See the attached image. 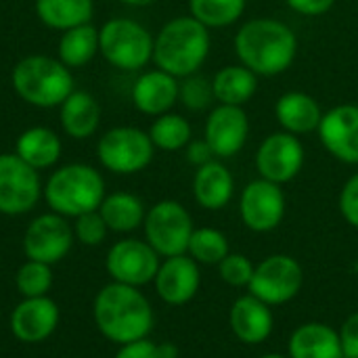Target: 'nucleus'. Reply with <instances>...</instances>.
Returning a JSON list of instances; mask_svg holds the SVG:
<instances>
[{
  "mask_svg": "<svg viewBox=\"0 0 358 358\" xmlns=\"http://www.w3.org/2000/svg\"><path fill=\"white\" fill-rule=\"evenodd\" d=\"M143 229L145 241L162 258L187 254L191 235L195 231L189 210L174 199H164L149 208Z\"/></svg>",
  "mask_w": 358,
  "mask_h": 358,
  "instance_id": "obj_8",
  "label": "nucleus"
},
{
  "mask_svg": "<svg viewBox=\"0 0 358 358\" xmlns=\"http://www.w3.org/2000/svg\"><path fill=\"white\" fill-rule=\"evenodd\" d=\"M113 358H159V355H157V344L151 342L149 338H143L130 344H122Z\"/></svg>",
  "mask_w": 358,
  "mask_h": 358,
  "instance_id": "obj_39",
  "label": "nucleus"
},
{
  "mask_svg": "<svg viewBox=\"0 0 358 358\" xmlns=\"http://www.w3.org/2000/svg\"><path fill=\"white\" fill-rule=\"evenodd\" d=\"M151 31L128 17H113L99 29V52L115 69L138 71L153 61Z\"/></svg>",
  "mask_w": 358,
  "mask_h": 358,
  "instance_id": "obj_6",
  "label": "nucleus"
},
{
  "mask_svg": "<svg viewBox=\"0 0 358 358\" xmlns=\"http://www.w3.org/2000/svg\"><path fill=\"white\" fill-rule=\"evenodd\" d=\"M340 340H342L344 358H358V313L350 315L344 321L340 329Z\"/></svg>",
  "mask_w": 358,
  "mask_h": 358,
  "instance_id": "obj_38",
  "label": "nucleus"
},
{
  "mask_svg": "<svg viewBox=\"0 0 358 358\" xmlns=\"http://www.w3.org/2000/svg\"><path fill=\"white\" fill-rule=\"evenodd\" d=\"M229 323L239 342L256 346L271 338L275 327V315L268 304H264L252 294H245L237 298L231 306Z\"/></svg>",
  "mask_w": 358,
  "mask_h": 358,
  "instance_id": "obj_20",
  "label": "nucleus"
},
{
  "mask_svg": "<svg viewBox=\"0 0 358 358\" xmlns=\"http://www.w3.org/2000/svg\"><path fill=\"white\" fill-rule=\"evenodd\" d=\"M210 55V29L195 17L170 19L153 42V63L174 78L197 73Z\"/></svg>",
  "mask_w": 358,
  "mask_h": 358,
  "instance_id": "obj_3",
  "label": "nucleus"
},
{
  "mask_svg": "<svg viewBox=\"0 0 358 358\" xmlns=\"http://www.w3.org/2000/svg\"><path fill=\"white\" fill-rule=\"evenodd\" d=\"M250 136V120L243 107L218 105L206 120V143L216 157L237 155Z\"/></svg>",
  "mask_w": 358,
  "mask_h": 358,
  "instance_id": "obj_17",
  "label": "nucleus"
},
{
  "mask_svg": "<svg viewBox=\"0 0 358 358\" xmlns=\"http://www.w3.org/2000/svg\"><path fill=\"white\" fill-rule=\"evenodd\" d=\"M304 285V268L287 254H273L256 268L248 285L250 294L268 306H283L292 302Z\"/></svg>",
  "mask_w": 358,
  "mask_h": 358,
  "instance_id": "obj_9",
  "label": "nucleus"
},
{
  "mask_svg": "<svg viewBox=\"0 0 358 358\" xmlns=\"http://www.w3.org/2000/svg\"><path fill=\"white\" fill-rule=\"evenodd\" d=\"M191 124L187 117L178 113H164L157 115L155 122L149 128V138L155 145V149L162 151H180L191 143Z\"/></svg>",
  "mask_w": 358,
  "mask_h": 358,
  "instance_id": "obj_30",
  "label": "nucleus"
},
{
  "mask_svg": "<svg viewBox=\"0 0 358 358\" xmlns=\"http://www.w3.org/2000/svg\"><path fill=\"white\" fill-rule=\"evenodd\" d=\"M10 84L21 101L38 109L59 107L76 90L71 69L48 55L23 57L13 67Z\"/></svg>",
  "mask_w": 358,
  "mask_h": 358,
  "instance_id": "obj_5",
  "label": "nucleus"
},
{
  "mask_svg": "<svg viewBox=\"0 0 358 358\" xmlns=\"http://www.w3.org/2000/svg\"><path fill=\"white\" fill-rule=\"evenodd\" d=\"M15 285L23 298H40L48 296L52 287V268L50 264L36 262V260H25L17 275H15Z\"/></svg>",
  "mask_w": 358,
  "mask_h": 358,
  "instance_id": "obj_33",
  "label": "nucleus"
},
{
  "mask_svg": "<svg viewBox=\"0 0 358 358\" xmlns=\"http://www.w3.org/2000/svg\"><path fill=\"white\" fill-rule=\"evenodd\" d=\"M185 153H187V162L189 164H193V166H203V164H208V162H212L216 155H214V151L210 149V145L206 143V138L203 141H191L187 147H185Z\"/></svg>",
  "mask_w": 358,
  "mask_h": 358,
  "instance_id": "obj_41",
  "label": "nucleus"
},
{
  "mask_svg": "<svg viewBox=\"0 0 358 358\" xmlns=\"http://www.w3.org/2000/svg\"><path fill=\"white\" fill-rule=\"evenodd\" d=\"M304 147L292 132L268 134L256 153V168L264 180L285 185L294 180L304 166Z\"/></svg>",
  "mask_w": 358,
  "mask_h": 358,
  "instance_id": "obj_13",
  "label": "nucleus"
},
{
  "mask_svg": "<svg viewBox=\"0 0 358 358\" xmlns=\"http://www.w3.org/2000/svg\"><path fill=\"white\" fill-rule=\"evenodd\" d=\"M61 136L46 126H31L15 141V153L38 172L52 168L61 159Z\"/></svg>",
  "mask_w": 358,
  "mask_h": 358,
  "instance_id": "obj_25",
  "label": "nucleus"
},
{
  "mask_svg": "<svg viewBox=\"0 0 358 358\" xmlns=\"http://www.w3.org/2000/svg\"><path fill=\"white\" fill-rule=\"evenodd\" d=\"M59 122L63 132L73 141H86L101 126V105L86 90H73L59 105Z\"/></svg>",
  "mask_w": 358,
  "mask_h": 358,
  "instance_id": "obj_22",
  "label": "nucleus"
},
{
  "mask_svg": "<svg viewBox=\"0 0 358 358\" xmlns=\"http://www.w3.org/2000/svg\"><path fill=\"white\" fill-rule=\"evenodd\" d=\"M260 358H289V357H283V355H264V357Z\"/></svg>",
  "mask_w": 358,
  "mask_h": 358,
  "instance_id": "obj_44",
  "label": "nucleus"
},
{
  "mask_svg": "<svg viewBox=\"0 0 358 358\" xmlns=\"http://www.w3.org/2000/svg\"><path fill=\"white\" fill-rule=\"evenodd\" d=\"M122 4H128V6H149L157 0H120Z\"/></svg>",
  "mask_w": 358,
  "mask_h": 358,
  "instance_id": "obj_43",
  "label": "nucleus"
},
{
  "mask_svg": "<svg viewBox=\"0 0 358 358\" xmlns=\"http://www.w3.org/2000/svg\"><path fill=\"white\" fill-rule=\"evenodd\" d=\"M187 254L197 262V264H210L218 266L229 254V239L222 231L212 229V227H201L195 229L189 241Z\"/></svg>",
  "mask_w": 358,
  "mask_h": 358,
  "instance_id": "obj_31",
  "label": "nucleus"
},
{
  "mask_svg": "<svg viewBox=\"0 0 358 358\" xmlns=\"http://www.w3.org/2000/svg\"><path fill=\"white\" fill-rule=\"evenodd\" d=\"M340 212L350 227L358 229V174L346 180L340 193Z\"/></svg>",
  "mask_w": 358,
  "mask_h": 358,
  "instance_id": "obj_37",
  "label": "nucleus"
},
{
  "mask_svg": "<svg viewBox=\"0 0 358 358\" xmlns=\"http://www.w3.org/2000/svg\"><path fill=\"white\" fill-rule=\"evenodd\" d=\"M38 19L57 31H65L84 23H92L94 0H36Z\"/></svg>",
  "mask_w": 358,
  "mask_h": 358,
  "instance_id": "obj_27",
  "label": "nucleus"
},
{
  "mask_svg": "<svg viewBox=\"0 0 358 358\" xmlns=\"http://www.w3.org/2000/svg\"><path fill=\"white\" fill-rule=\"evenodd\" d=\"M178 101L189 109V111H203L212 105L214 101V90H212V80L193 73L182 78L178 84Z\"/></svg>",
  "mask_w": 358,
  "mask_h": 358,
  "instance_id": "obj_34",
  "label": "nucleus"
},
{
  "mask_svg": "<svg viewBox=\"0 0 358 358\" xmlns=\"http://www.w3.org/2000/svg\"><path fill=\"white\" fill-rule=\"evenodd\" d=\"M275 115L285 132H292L298 136V134H308L317 130L321 124L323 111L315 96L294 90V92H285L283 96H279L275 105Z\"/></svg>",
  "mask_w": 358,
  "mask_h": 358,
  "instance_id": "obj_24",
  "label": "nucleus"
},
{
  "mask_svg": "<svg viewBox=\"0 0 358 358\" xmlns=\"http://www.w3.org/2000/svg\"><path fill=\"white\" fill-rule=\"evenodd\" d=\"M233 193L235 178L224 164L212 159L197 168L193 178V195L203 210H222L233 199Z\"/></svg>",
  "mask_w": 358,
  "mask_h": 358,
  "instance_id": "obj_23",
  "label": "nucleus"
},
{
  "mask_svg": "<svg viewBox=\"0 0 358 358\" xmlns=\"http://www.w3.org/2000/svg\"><path fill=\"white\" fill-rule=\"evenodd\" d=\"M159 258L162 256L147 241L126 237L109 248L105 258V268L111 281L132 287H143L153 283L157 268L162 264Z\"/></svg>",
  "mask_w": 358,
  "mask_h": 358,
  "instance_id": "obj_11",
  "label": "nucleus"
},
{
  "mask_svg": "<svg viewBox=\"0 0 358 358\" xmlns=\"http://www.w3.org/2000/svg\"><path fill=\"white\" fill-rule=\"evenodd\" d=\"M289 358H344L340 331L327 323H304L294 329L287 342Z\"/></svg>",
  "mask_w": 358,
  "mask_h": 358,
  "instance_id": "obj_21",
  "label": "nucleus"
},
{
  "mask_svg": "<svg viewBox=\"0 0 358 358\" xmlns=\"http://www.w3.org/2000/svg\"><path fill=\"white\" fill-rule=\"evenodd\" d=\"M99 55V29L92 23H84L61 31L57 44V59L69 67L78 69L88 65Z\"/></svg>",
  "mask_w": 358,
  "mask_h": 358,
  "instance_id": "obj_29",
  "label": "nucleus"
},
{
  "mask_svg": "<svg viewBox=\"0 0 358 358\" xmlns=\"http://www.w3.org/2000/svg\"><path fill=\"white\" fill-rule=\"evenodd\" d=\"M105 180L101 172L88 164H65L57 168L42 191L50 212L65 218H78L96 212L105 199Z\"/></svg>",
  "mask_w": 358,
  "mask_h": 358,
  "instance_id": "obj_4",
  "label": "nucleus"
},
{
  "mask_svg": "<svg viewBox=\"0 0 358 358\" xmlns=\"http://www.w3.org/2000/svg\"><path fill=\"white\" fill-rule=\"evenodd\" d=\"M73 227L65 216L48 212L36 216L23 233V254L27 260L57 264L73 248Z\"/></svg>",
  "mask_w": 358,
  "mask_h": 358,
  "instance_id": "obj_12",
  "label": "nucleus"
},
{
  "mask_svg": "<svg viewBox=\"0 0 358 358\" xmlns=\"http://www.w3.org/2000/svg\"><path fill=\"white\" fill-rule=\"evenodd\" d=\"M99 214L109 231L126 235L143 227L147 210L138 195L128 191H115L105 195L103 203L99 206Z\"/></svg>",
  "mask_w": 358,
  "mask_h": 358,
  "instance_id": "obj_26",
  "label": "nucleus"
},
{
  "mask_svg": "<svg viewBox=\"0 0 358 358\" xmlns=\"http://www.w3.org/2000/svg\"><path fill=\"white\" fill-rule=\"evenodd\" d=\"M239 214L243 224L254 233L275 231L285 216V193L281 185L264 178L252 180L241 193Z\"/></svg>",
  "mask_w": 358,
  "mask_h": 358,
  "instance_id": "obj_14",
  "label": "nucleus"
},
{
  "mask_svg": "<svg viewBox=\"0 0 358 358\" xmlns=\"http://www.w3.org/2000/svg\"><path fill=\"white\" fill-rule=\"evenodd\" d=\"M153 283H155L157 296L166 304L185 306L199 292V285H201L199 264L189 254L164 258L159 268H157Z\"/></svg>",
  "mask_w": 358,
  "mask_h": 358,
  "instance_id": "obj_18",
  "label": "nucleus"
},
{
  "mask_svg": "<svg viewBox=\"0 0 358 358\" xmlns=\"http://www.w3.org/2000/svg\"><path fill=\"white\" fill-rule=\"evenodd\" d=\"M73 237L76 241H80L82 245L86 248H96L105 241L109 229L105 224V220L101 218L99 210L96 212H88V214H82L78 218H73Z\"/></svg>",
  "mask_w": 358,
  "mask_h": 358,
  "instance_id": "obj_35",
  "label": "nucleus"
},
{
  "mask_svg": "<svg viewBox=\"0 0 358 358\" xmlns=\"http://www.w3.org/2000/svg\"><path fill=\"white\" fill-rule=\"evenodd\" d=\"M178 78L164 69H149L141 73L130 90L132 105L145 115H164L178 101Z\"/></svg>",
  "mask_w": 358,
  "mask_h": 358,
  "instance_id": "obj_19",
  "label": "nucleus"
},
{
  "mask_svg": "<svg viewBox=\"0 0 358 358\" xmlns=\"http://www.w3.org/2000/svg\"><path fill=\"white\" fill-rule=\"evenodd\" d=\"M92 319L101 336L113 344H130L149 338L155 317L141 287L111 281L92 302Z\"/></svg>",
  "mask_w": 358,
  "mask_h": 358,
  "instance_id": "obj_1",
  "label": "nucleus"
},
{
  "mask_svg": "<svg viewBox=\"0 0 358 358\" xmlns=\"http://www.w3.org/2000/svg\"><path fill=\"white\" fill-rule=\"evenodd\" d=\"M254 268L256 266L252 264V260L243 254H229L218 264L220 279L231 287H248L254 277Z\"/></svg>",
  "mask_w": 358,
  "mask_h": 358,
  "instance_id": "obj_36",
  "label": "nucleus"
},
{
  "mask_svg": "<svg viewBox=\"0 0 358 358\" xmlns=\"http://www.w3.org/2000/svg\"><path fill=\"white\" fill-rule=\"evenodd\" d=\"M157 355L159 358H178V348L172 342H164V344H157Z\"/></svg>",
  "mask_w": 358,
  "mask_h": 358,
  "instance_id": "obj_42",
  "label": "nucleus"
},
{
  "mask_svg": "<svg viewBox=\"0 0 358 358\" xmlns=\"http://www.w3.org/2000/svg\"><path fill=\"white\" fill-rule=\"evenodd\" d=\"M42 191L38 170L27 166L15 151L0 153V214L23 216L31 212Z\"/></svg>",
  "mask_w": 358,
  "mask_h": 358,
  "instance_id": "obj_10",
  "label": "nucleus"
},
{
  "mask_svg": "<svg viewBox=\"0 0 358 358\" xmlns=\"http://www.w3.org/2000/svg\"><path fill=\"white\" fill-rule=\"evenodd\" d=\"M61 321V310L48 296L23 298L10 313V334L23 344H40L48 340Z\"/></svg>",
  "mask_w": 358,
  "mask_h": 358,
  "instance_id": "obj_15",
  "label": "nucleus"
},
{
  "mask_svg": "<svg viewBox=\"0 0 358 358\" xmlns=\"http://www.w3.org/2000/svg\"><path fill=\"white\" fill-rule=\"evenodd\" d=\"M155 145L149 132L136 126H115L107 130L96 143L99 164L113 174H138L153 162Z\"/></svg>",
  "mask_w": 358,
  "mask_h": 358,
  "instance_id": "obj_7",
  "label": "nucleus"
},
{
  "mask_svg": "<svg viewBox=\"0 0 358 358\" xmlns=\"http://www.w3.org/2000/svg\"><path fill=\"white\" fill-rule=\"evenodd\" d=\"M191 17L210 27H227L239 21L245 10V0H189Z\"/></svg>",
  "mask_w": 358,
  "mask_h": 358,
  "instance_id": "obj_32",
  "label": "nucleus"
},
{
  "mask_svg": "<svg viewBox=\"0 0 358 358\" xmlns=\"http://www.w3.org/2000/svg\"><path fill=\"white\" fill-rule=\"evenodd\" d=\"M235 52L256 76H279L292 67L298 52L294 29L271 17L245 21L235 34Z\"/></svg>",
  "mask_w": 358,
  "mask_h": 358,
  "instance_id": "obj_2",
  "label": "nucleus"
},
{
  "mask_svg": "<svg viewBox=\"0 0 358 358\" xmlns=\"http://www.w3.org/2000/svg\"><path fill=\"white\" fill-rule=\"evenodd\" d=\"M212 90L220 105L243 107L258 90V76L245 65H227L212 78Z\"/></svg>",
  "mask_w": 358,
  "mask_h": 358,
  "instance_id": "obj_28",
  "label": "nucleus"
},
{
  "mask_svg": "<svg viewBox=\"0 0 358 358\" xmlns=\"http://www.w3.org/2000/svg\"><path fill=\"white\" fill-rule=\"evenodd\" d=\"M285 4L300 15L319 17V15H325L336 4V0H285Z\"/></svg>",
  "mask_w": 358,
  "mask_h": 358,
  "instance_id": "obj_40",
  "label": "nucleus"
},
{
  "mask_svg": "<svg viewBox=\"0 0 358 358\" xmlns=\"http://www.w3.org/2000/svg\"><path fill=\"white\" fill-rule=\"evenodd\" d=\"M323 147L344 164H358V105L344 103L323 113L317 128Z\"/></svg>",
  "mask_w": 358,
  "mask_h": 358,
  "instance_id": "obj_16",
  "label": "nucleus"
}]
</instances>
